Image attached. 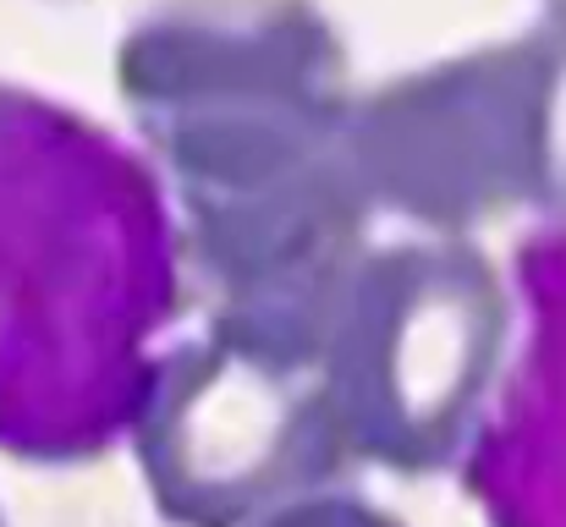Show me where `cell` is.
<instances>
[{"label":"cell","instance_id":"cell-6","mask_svg":"<svg viewBox=\"0 0 566 527\" xmlns=\"http://www.w3.org/2000/svg\"><path fill=\"white\" fill-rule=\"evenodd\" d=\"M259 527H401V523L379 517V512L358 506V500H336V495H308V500H297V506H286V512L264 517Z\"/></svg>","mask_w":566,"mask_h":527},{"label":"cell","instance_id":"cell-1","mask_svg":"<svg viewBox=\"0 0 566 527\" xmlns=\"http://www.w3.org/2000/svg\"><path fill=\"white\" fill-rule=\"evenodd\" d=\"M122 99L182 220L347 171V50L308 0H177L116 50Z\"/></svg>","mask_w":566,"mask_h":527},{"label":"cell","instance_id":"cell-5","mask_svg":"<svg viewBox=\"0 0 566 527\" xmlns=\"http://www.w3.org/2000/svg\"><path fill=\"white\" fill-rule=\"evenodd\" d=\"M534 55V144H539V209L566 214V0H551L528 33Z\"/></svg>","mask_w":566,"mask_h":527},{"label":"cell","instance_id":"cell-4","mask_svg":"<svg viewBox=\"0 0 566 527\" xmlns=\"http://www.w3.org/2000/svg\"><path fill=\"white\" fill-rule=\"evenodd\" d=\"M347 160L369 209L407 214L440 236L534 203L539 144L528 39L353 94Z\"/></svg>","mask_w":566,"mask_h":527},{"label":"cell","instance_id":"cell-7","mask_svg":"<svg viewBox=\"0 0 566 527\" xmlns=\"http://www.w3.org/2000/svg\"><path fill=\"white\" fill-rule=\"evenodd\" d=\"M0 527H6V523H0Z\"/></svg>","mask_w":566,"mask_h":527},{"label":"cell","instance_id":"cell-2","mask_svg":"<svg viewBox=\"0 0 566 527\" xmlns=\"http://www.w3.org/2000/svg\"><path fill=\"white\" fill-rule=\"evenodd\" d=\"M506 330V286L479 247L457 236L364 247L314 351L353 462L446 467L479 429Z\"/></svg>","mask_w":566,"mask_h":527},{"label":"cell","instance_id":"cell-3","mask_svg":"<svg viewBox=\"0 0 566 527\" xmlns=\"http://www.w3.org/2000/svg\"><path fill=\"white\" fill-rule=\"evenodd\" d=\"M138 462L177 527H259L358 467L308 357L214 325L155 368Z\"/></svg>","mask_w":566,"mask_h":527}]
</instances>
